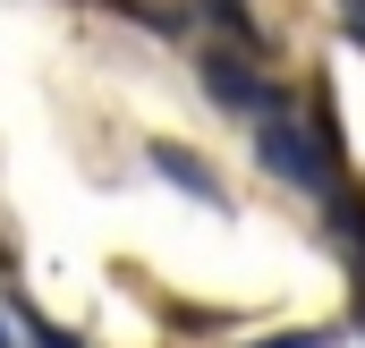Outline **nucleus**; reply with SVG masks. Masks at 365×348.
<instances>
[{
	"instance_id": "obj_1",
	"label": "nucleus",
	"mask_w": 365,
	"mask_h": 348,
	"mask_svg": "<svg viewBox=\"0 0 365 348\" xmlns=\"http://www.w3.org/2000/svg\"><path fill=\"white\" fill-rule=\"evenodd\" d=\"M0 348H17V340H9V332H0Z\"/></svg>"
}]
</instances>
